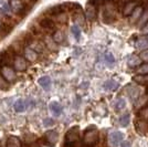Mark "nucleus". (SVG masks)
<instances>
[{
  "instance_id": "obj_1",
  "label": "nucleus",
  "mask_w": 148,
  "mask_h": 147,
  "mask_svg": "<svg viewBox=\"0 0 148 147\" xmlns=\"http://www.w3.org/2000/svg\"><path fill=\"white\" fill-rule=\"evenodd\" d=\"M99 142V132L95 126H90L85 129L84 132V137H83V144L88 145V146H94Z\"/></svg>"
},
{
  "instance_id": "obj_2",
  "label": "nucleus",
  "mask_w": 148,
  "mask_h": 147,
  "mask_svg": "<svg viewBox=\"0 0 148 147\" xmlns=\"http://www.w3.org/2000/svg\"><path fill=\"white\" fill-rule=\"evenodd\" d=\"M79 139H80V128L77 126L70 128L64 136V142H66V143L77 144Z\"/></svg>"
},
{
  "instance_id": "obj_3",
  "label": "nucleus",
  "mask_w": 148,
  "mask_h": 147,
  "mask_svg": "<svg viewBox=\"0 0 148 147\" xmlns=\"http://www.w3.org/2000/svg\"><path fill=\"white\" fill-rule=\"evenodd\" d=\"M0 74L2 75V78L6 80V82L11 83L16 80V70L10 67L9 65H3L0 69Z\"/></svg>"
},
{
  "instance_id": "obj_4",
  "label": "nucleus",
  "mask_w": 148,
  "mask_h": 147,
  "mask_svg": "<svg viewBox=\"0 0 148 147\" xmlns=\"http://www.w3.org/2000/svg\"><path fill=\"white\" fill-rule=\"evenodd\" d=\"M123 138H124V135L122 134L121 132L114 131V132H112L111 134H110V136H108L110 145H111L112 147H118L122 144Z\"/></svg>"
},
{
  "instance_id": "obj_5",
  "label": "nucleus",
  "mask_w": 148,
  "mask_h": 147,
  "mask_svg": "<svg viewBox=\"0 0 148 147\" xmlns=\"http://www.w3.org/2000/svg\"><path fill=\"white\" fill-rule=\"evenodd\" d=\"M59 138V134L56 131H48L43 136L44 144L48 146H54Z\"/></svg>"
},
{
  "instance_id": "obj_6",
  "label": "nucleus",
  "mask_w": 148,
  "mask_h": 147,
  "mask_svg": "<svg viewBox=\"0 0 148 147\" xmlns=\"http://www.w3.org/2000/svg\"><path fill=\"white\" fill-rule=\"evenodd\" d=\"M9 6L14 13H22L25 9V2L22 0H9Z\"/></svg>"
},
{
  "instance_id": "obj_7",
  "label": "nucleus",
  "mask_w": 148,
  "mask_h": 147,
  "mask_svg": "<svg viewBox=\"0 0 148 147\" xmlns=\"http://www.w3.org/2000/svg\"><path fill=\"white\" fill-rule=\"evenodd\" d=\"M13 64H14V69L18 70V71H25L27 69V60L25 58H22L21 55H18L16 56L14 61H13Z\"/></svg>"
},
{
  "instance_id": "obj_8",
  "label": "nucleus",
  "mask_w": 148,
  "mask_h": 147,
  "mask_svg": "<svg viewBox=\"0 0 148 147\" xmlns=\"http://www.w3.org/2000/svg\"><path fill=\"white\" fill-rule=\"evenodd\" d=\"M49 107L51 113L53 114V116L56 117H59L62 114V112H63V107H62V105L59 102H51Z\"/></svg>"
},
{
  "instance_id": "obj_9",
  "label": "nucleus",
  "mask_w": 148,
  "mask_h": 147,
  "mask_svg": "<svg viewBox=\"0 0 148 147\" xmlns=\"http://www.w3.org/2000/svg\"><path fill=\"white\" fill-rule=\"evenodd\" d=\"M136 7H137V3L134 2V1H132V0H130V2H126V5L124 6L123 10H122L124 17H130V14H132V12H133V10L135 9Z\"/></svg>"
},
{
  "instance_id": "obj_10",
  "label": "nucleus",
  "mask_w": 148,
  "mask_h": 147,
  "mask_svg": "<svg viewBox=\"0 0 148 147\" xmlns=\"http://www.w3.org/2000/svg\"><path fill=\"white\" fill-rule=\"evenodd\" d=\"M103 86H104L105 91L112 92V91H115L118 86H119V83H118L117 81L114 80V79H110V80H107L106 82H105Z\"/></svg>"
},
{
  "instance_id": "obj_11",
  "label": "nucleus",
  "mask_w": 148,
  "mask_h": 147,
  "mask_svg": "<svg viewBox=\"0 0 148 147\" xmlns=\"http://www.w3.org/2000/svg\"><path fill=\"white\" fill-rule=\"evenodd\" d=\"M96 7L93 6V5H90V3H87V7H86V10H85V16H86V18L88 20H95L96 18Z\"/></svg>"
},
{
  "instance_id": "obj_12",
  "label": "nucleus",
  "mask_w": 148,
  "mask_h": 147,
  "mask_svg": "<svg viewBox=\"0 0 148 147\" xmlns=\"http://www.w3.org/2000/svg\"><path fill=\"white\" fill-rule=\"evenodd\" d=\"M39 84L41 85V87L45 90V91H49L51 89V85H52V81L50 79V76H42L39 79Z\"/></svg>"
},
{
  "instance_id": "obj_13",
  "label": "nucleus",
  "mask_w": 148,
  "mask_h": 147,
  "mask_svg": "<svg viewBox=\"0 0 148 147\" xmlns=\"http://www.w3.org/2000/svg\"><path fill=\"white\" fill-rule=\"evenodd\" d=\"M7 147H22V143L17 136H9L7 139Z\"/></svg>"
},
{
  "instance_id": "obj_14",
  "label": "nucleus",
  "mask_w": 148,
  "mask_h": 147,
  "mask_svg": "<svg viewBox=\"0 0 148 147\" xmlns=\"http://www.w3.org/2000/svg\"><path fill=\"white\" fill-rule=\"evenodd\" d=\"M40 27L43 28L44 30H53L54 27H56V25H54V22H53L51 19L44 18L40 21Z\"/></svg>"
},
{
  "instance_id": "obj_15",
  "label": "nucleus",
  "mask_w": 148,
  "mask_h": 147,
  "mask_svg": "<svg viewBox=\"0 0 148 147\" xmlns=\"http://www.w3.org/2000/svg\"><path fill=\"white\" fill-rule=\"evenodd\" d=\"M142 59L137 55H132L130 59L127 60V65L130 67H137L142 64Z\"/></svg>"
},
{
  "instance_id": "obj_16",
  "label": "nucleus",
  "mask_w": 148,
  "mask_h": 147,
  "mask_svg": "<svg viewBox=\"0 0 148 147\" xmlns=\"http://www.w3.org/2000/svg\"><path fill=\"white\" fill-rule=\"evenodd\" d=\"M143 14V7L140 6H137L133 10V12H132V14H130V21L132 22H135L136 20H138V19L140 18V16Z\"/></svg>"
},
{
  "instance_id": "obj_17",
  "label": "nucleus",
  "mask_w": 148,
  "mask_h": 147,
  "mask_svg": "<svg viewBox=\"0 0 148 147\" xmlns=\"http://www.w3.org/2000/svg\"><path fill=\"white\" fill-rule=\"evenodd\" d=\"M64 10H65V6L64 5H58V6L50 8L49 13L50 14H53V16H59L62 12H64Z\"/></svg>"
},
{
  "instance_id": "obj_18",
  "label": "nucleus",
  "mask_w": 148,
  "mask_h": 147,
  "mask_svg": "<svg viewBox=\"0 0 148 147\" xmlns=\"http://www.w3.org/2000/svg\"><path fill=\"white\" fill-rule=\"evenodd\" d=\"M37 58H38L37 52L32 49V48L25 49V59H27L28 61H31V62L34 61V60H37Z\"/></svg>"
},
{
  "instance_id": "obj_19",
  "label": "nucleus",
  "mask_w": 148,
  "mask_h": 147,
  "mask_svg": "<svg viewBox=\"0 0 148 147\" xmlns=\"http://www.w3.org/2000/svg\"><path fill=\"white\" fill-rule=\"evenodd\" d=\"M103 20H104L105 23H111V22H113L114 14H113V12H112L111 10L106 9V10L103 11Z\"/></svg>"
},
{
  "instance_id": "obj_20",
  "label": "nucleus",
  "mask_w": 148,
  "mask_h": 147,
  "mask_svg": "<svg viewBox=\"0 0 148 147\" xmlns=\"http://www.w3.org/2000/svg\"><path fill=\"white\" fill-rule=\"evenodd\" d=\"M25 110V101L21 100V98H19L18 101H16V103H14V111L18 112V113H21V112H23Z\"/></svg>"
},
{
  "instance_id": "obj_21",
  "label": "nucleus",
  "mask_w": 148,
  "mask_h": 147,
  "mask_svg": "<svg viewBox=\"0 0 148 147\" xmlns=\"http://www.w3.org/2000/svg\"><path fill=\"white\" fill-rule=\"evenodd\" d=\"M12 29V27H10L9 25H6V23H1L0 25V36L2 38H5L7 34L10 33V31Z\"/></svg>"
},
{
  "instance_id": "obj_22",
  "label": "nucleus",
  "mask_w": 148,
  "mask_h": 147,
  "mask_svg": "<svg viewBox=\"0 0 148 147\" xmlns=\"http://www.w3.org/2000/svg\"><path fill=\"white\" fill-rule=\"evenodd\" d=\"M137 116L139 120H143V121H148V106L146 107H143L138 111L137 113Z\"/></svg>"
},
{
  "instance_id": "obj_23",
  "label": "nucleus",
  "mask_w": 148,
  "mask_h": 147,
  "mask_svg": "<svg viewBox=\"0 0 148 147\" xmlns=\"http://www.w3.org/2000/svg\"><path fill=\"white\" fill-rule=\"evenodd\" d=\"M118 123H119L121 126L126 127L130 124V114L128 113H125L124 115H122V116L119 117V120H118Z\"/></svg>"
},
{
  "instance_id": "obj_24",
  "label": "nucleus",
  "mask_w": 148,
  "mask_h": 147,
  "mask_svg": "<svg viewBox=\"0 0 148 147\" xmlns=\"http://www.w3.org/2000/svg\"><path fill=\"white\" fill-rule=\"evenodd\" d=\"M134 81L135 82H137V83H139V84H148V74H146V75H136V76H134Z\"/></svg>"
},
{
  "instance_id": "obj_25",
  "label": "nucleus",
  "mask_w": 148,
  "mask_h": 147,
  "mask_svg": "<svg viewBox=\"0 0 148 147\" xmlns=\"http://www.w3.org/2000/svg\"><path fill=\"white\" fill-rule=\"evenodd\" d=\"M125 106H126V101H125V98H119L118 100H116V102H115V110L122 111L125 109Z\"/></svg>"
},
{
  "instance_id": "obj_26",
  "label": "nucleus",
  "mask_w": 148,
  "mask_h": 147,
  "mask_svg": "<svg viewBox=\"0 0 148 147\" xmlns=\"http://www.w3.org/2000/svg\"><path fill=\"white\" fill-rule=\"evenodd\" d=\"M128 94H130V98L133 101H136L138 98V94H139V90L137 87H128Z\"/></svg>"
},
{
  "instance_id": "obj_27",
  "label": "nucleus",
  "mask_w": 148,
  "mask_h": 147,
  "mask_svg": "<svg viewBox=\"0 0 148 147\" xmlns=\"http://www.w3.org/2000/svg\"><path fill=\"white\" fill-rule=\"evenodd\" d=\"M136 48H138L139 50H146L148 49V39H143V40H139L138 42L136 43Z\"/></svg>"
},
{
  "instance_id": "obj_28",
  "label": "nucleus",
  "mask_w": 148,
  "mask_h": 147,
  "mask_svg": "<svg viewBox=\"0 0 148 147\" xmlns=\"http://www.w3.org/2000/svg\"><path fill=\"white\" fill-rule=\"evenodd\" d=\"M137 74L139 75H146L148 74V63H145V64H140L139 67H137Z\"/></svg>"
},
{
  "instance_id": "obj_29",
  "label": "nucleus",
  "mask_w": 148,
  "mask_h": 147,
  "mask_svg": "<svg viewBox=\"0 0 148 147\" xmlns=\"http://www.w3.org/2000/svg\"><path fill=\"white\" fill-rule=\"evenodd\" d=\"M71 31H72V33H73L74 38L76 39V40H80L81 38V29L79 25H74L72 28H71Z\"/></svg>"
},
{
  "instance_id": "obj_30",
  "label": "nucleus",
  "mask_w": 148,
  "mask_h": 147,
  "mask_svg": "<svg viewBox=\"0 0 148 147\" xmlns=\"http://www.w3.org/2000/svg\"><path fill=\"white\" fill-rule=\"evenodd\" d=\"M105 61H106V64L113 65V64L115 63V58H114V55L112 54L111 52H107V53L105 54Z\"/></svg>"
},
{
  "instance_id": "obj_31",
  "label": "nucleus",
  "mask_w": 148,
  "mask_h": 147,
  "mask_svg": "<svg viewBox=\"0 0 148 147\" xmlns=\"http://www.w3.org/2000/svg\"><path fill=\"white\" fill-rule=\"evenodd\" d=\"M146 22H148V10L145 11V13L143 12V14L140 16V20L138 22V27H143Z\"/></svg>"
},
{
  "instance_id": "obj_32",
  "label": "nucleus",
  "mask_w": 148,
  "mask_h": 147,
  "mask_svg": "<svg viewBox=\"0 0 148 147\" xmlns=\"http://www.w3.org/2000/svg\"><path fill=\"white\" fill-rule=\"evenodd\" d=\"M53 40L56 41V43H60L63 41V34H62L61 31H56L53 34Z\"/></svg>"
},
{
  "instance_id": "obj_33",
  "label": "nucleus",
  "mask_w": 148,
  "mask_h": 147,
  "mask_svg": "<svg viewBox=\"0 0 148 147\" xmlns=\"http://www.w3.org/2000/svg\"><path fill=\"white\" fill-rule=\"evenodd\" d=\"M43 125L45 127H50V126H53L54 125V121L52 118H45L43 121Z\"/></svg>"
},
{
  "instance_id": "obj_34",
  "label": "nucleus",
  "mask_w": 148,
  "mask_h": 147,
  "mask_svg": "<svg viewBox=\"0 0 148 147\" xmlns=\"http://www.w3.org/2000/svg\"><path fill=\"white\" fill-rule=\"evenodd\" d=\"M139 58L142 60H144V61H148V49L144 50L142 53H140V55H139Z\"/></svg>"
},
{
  "instance_id": "obj_35",
  "label": "nucleus",
  "mask_w": 148,
  "mask_h": 147,
  "mask_svg": "<svg viewBox=\"0 0 148 147\" xmlns=\"http://www.w3.org/2000/svg\"><path fill=\"white\" fill-rule=\"evenodd\" d=\"M7 85H8V83H7L6 80L2 78V75L0 74V89H6Z\"/></svg>"
},
{
  "instance_id": "obj_36",
  "label": "nucleus",
  "mask_w": 148,
  "mask_h": 147,
  "mask_svg": "<svg viewBox=\"0 0 148 147\" xmlns=\"http://www.w3.org/2000/svg\"><path fill=\"white\" fill-rule=\"evenodd\" d=\"M142 32L143 34H148V22H146V25L142 27Z\"/></svg>"
},
{
  "instance_id": "obj_37",
  "label": "nucleus",
  "mask_w": 148,
  "mask_h": 147,
  "mask_svg": "<svg viewBox=\"0 0 148 147\" xmlns=\"http://www.w3.org/2000/svg\"><path fill=\"white\" fill-rule=\"evenodd\" d=\"M77 144H73V143H66V142H64V144L62 145V147H76Z\"/></svg>"
},
{
  "instance_id": "obj_38",
  "label": "nucleus",
  "mask_w": 148,
  "mask_h": 147,
  "mask_svg": "<svg viewBox=\"0 0 148 147\" xmlns=\"http://www.w3.org/2000/svg\"><path fill=\"white\" fill-rule=\"evenodd\" d=\"M122 147H132L130 142H122Z\"/></svg>"
},
{
  "instance_id": "obj_39",
  "label": "nucleus",
  "mask_w": 148,
  "mask_h": 147,
  "mask_svg": "<svg viewBox=\"0 0 148 147\" xmlns=\"http://www.w3.org/2000/svg\"><path fill=\"white\" fill-rule=\"evenodd\" d=\"M5 16V12H3V10L2 9H0V18H2Z\"/></svg>"
},
{
  "instance_id": "obj_40",
  "label": "nucleus",
  "mask_w": 148,
  "mask_h": 147,
  "mask_svg": "<svg viewBox=\"0 0 148 147\" xmlns=\"http://www.w3.org/2000/svg\"><path fill=\"white\" fill-rule=\"evenodd\" d=\"M145 93L148 94V84H146V87H145Z\"/></svg>"
},
{
  "instance_id": "obj_41",
  "label": "nucleus",
  "mask_w": 148,
  "mask_h": 147,
  "mask_svg": "<svg viewBox=\"0 0 148 147\" xmlns=\"http://www.w3.org/2000/svg\"><path fill=\"white\" fill-rule=\"evenodd\" d=\"M81 147H94V146H88V145H84V144H82V146Z\"/></svg>"
},
{
  "instance_id": "obj_42",
  "label": "nucleus",
  "mask_w": 148,
  "mask_h": 147,
  "mask_svg": "<svg viewBox=\"0 0 148 147\" xmlns=\"http://www.w3.org/2000/svg\"><path fill=\"white\" fill-rule=\"evenodd\" d=\"M31 1H32V2H36V1H37V0H31Z\"/></svg>"
},
{
  "instance_id": "obj_43",
  "label": "nucleus",
  "mask_w": 148,
  "mask_h": 147,
  "mask_svg": "<svg viewBox=\"0 0 148 147\" xmlns=\"http://www.w3.org/2000/svg\"><path fill=\"white\" fill-rule=\"evenodd\" d=\"M0 147H1V144H0Z\"/></svg>"
},
{
  "instance_id": "obj_44",
  "label": "nucleus",
  "mask_w": 148,
  "mask_h": 147,
  "mask_svg": "<svg viewBox=\"0 0 148 147\" xmlns=\"http://www.w3.org/2000/svg\"><path fill=\"white\" fill-rule=\"evenodd\" d=\"M0 25H1V23H0Z\"/></svg>"
}]
</instances>
